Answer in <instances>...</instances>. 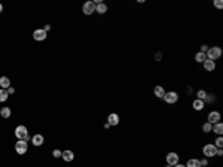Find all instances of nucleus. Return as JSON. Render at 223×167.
Listing matches in <instances>:
<instances>
[{
  "mask_svg": "<svg viewBox=\"0 0 223 167\" xmlns=\"http://www.w3.org/2000/svg\"><path fill=\"white\" fill-rule=\"evenodd\" d=\"M192 108H194L196 112H199V110H204V109H205V103H204V100L195 98L194 102H192Z\"/></svg>",
  "mask_w": 223,
  "mask_h": 167,
  "instance_id": "nucleus-11",
  "label": "nucleus"
},
{
  "mask_svg": "<svg viewBox=\"0 0 223 167\" xmlns=\"http://www.w3.org/2000/svg\"><path fill=\"white\" fill-rule=\"evenodd\" d=\"M15 151H17L18 155H24L29 151V143L25 140H18L17 143H15Z\"/></svg>",
  "mask_w": 223,
  "mask_h": 167,
  "instance_id": "nucleus-7",
  "label": "nucleus"
},
{
  "mask_svg": "<svg viewBox=\"0 0 223 167\" xmlns=\"http://www.w3.org/2000/svg\"><path fill=\"white\" fill-rule=\"evenodd\" d=\"M202 66H204L205 72H214L216 70V61H211V60H205L202 63Z\"/></svg>",
  "mask_w": 223,
  "mask_h": 167,
  "instance_id": "nucleus-14",
  "label": "nucleus"
},
{
  "mask_svg": "<svg viewBox=\"0 0 223 167\" xmlns=\"http://www.w3.org/2000/svg\"><path fill=\"white\" fill-rule=\"evenodd\" d=\"M119 121H120V118L118 114H110L109 116H107V124H109L110 127L112 125H119Z\"/></svg>",
  "mask_w": 223,
  "mask_h": 167,
  "instance_id": "nucleus-10",
  "label": "nucleus"
},
{
  "mask_svg": "<svg viewBox=\"0 0 223 167\" xmlns=\"http://www.w3.org/2000/svg\"><path fill=\"white\" fill-rule=\"evenodd\" d=\"M61 158H63L64 161H67V163L73 161V160H74V154H73V151H70V149L63 151V152H61Z\"/></svg>",
  "mask_w": 223,
  "mask_h": 167,
  "instance_id": "nucleus-12",
  "label": "nucleus"
},
{
  "mask_svg": "<svg viewBox=\"0 0 223 167\" xmlns=\"http://www.w3.org/2000/svg\"><path fill=\"white\" fill-rule=\"evenodd\" d=\"M211 131H214L217 136H222V134H223V124L220 121L216 122V124H213V130H211Z\"/></svg>",
  "mask_w": 223,
  "mask_h": 167,
  "instance_id": "nucleus-18",
  "label": "nucleus"
},
{
  "mask_svg": "<svg viewBox=\"0 0 223 167\" xmlns=\"http://www.w3.org/2000/svg\"><path fill=\"white\" fill-rule=\"evenodd\" d=\"M31 143L35 145V146H42V145L45 143V137L42 134H35L31 137Z\"/></svg>",
  "mask_w": 223,
  "mask_h": 167,
  "instance_id": "nucleus-13",
  "label": "nucleus"
},
{
  "mask_svg": "<svg viewBox=\"0 0 223 167\" xmlns=\"http://www.w3.org/2000/svg\"><path fill=\"white\" fill-rule=\"evenodd\" d=\"M210 46H207V45H202L201 46V52H207V49H208Z\"/></svg>",
  "mask_w": 223,
  "mask_h": 167,
  "instance_id": "nucleus-33",
  "label": "nucleus"
},
{
  "mask_svg": "<svg viewBox=\"0 0 223 167\" xmlns=\"http://www.w3.org/2000/svg\"><path fill=\"white\" fill-rule=\"evenodd\" d=\"M8 97H9L8 91H6V90H3V88H0V102H2V103H3V102H6V100H8Z\"/></svg>",
  "mask_w": 223,
  "mask_h": 167,
  "instance_id": "nucleus-22",
  "label": "nucleus"
},
{
  "mask_svg": "<svg viewBox=\"0 0 223 167\" xmlns=\"http://www.w3.org/2000/svg\"><path fill=\"white\" fill-rule=\"evenodd\" d=\"M222 48L220 46H211V48H208L205 52L207 55V60H211V61H216V60H219V58L222 57Z\"/></svg>",
  "mask_w": 223,
  "mask_h": 167,
  "instance_id": "nucleus-1",
  "label": "nucleus"
},
{
  "mask_svg": "<svg viewBox=\"0 0 223 167\" xmlns=\"http://www.w3.org/2000/svg\"><path fill=\"white\" fill-rule=\"evenodd\" d=\"M164 102L168 104H176L178 102V94L176 91H165V96H164Z\"/></svg>",
  "mask_w": 223,
  "mask_h": 167,
  "instance_id": "nucleus-4",
  "label": "nucleus"
},
{
  "mask_svg": "<svg viewBox=\"0 0 223 167\" xmlns=\"http://www.w3.org/2000/svg\"><path fill=\"white\" fill-rule=\"evenodd\" d=\"M6 91H8V94H13V92H15V88L11 85L9 88H8V90H6Z\"/></svg>",
  "mask_w": 223,
  "mask_h": 167,
  "instance_id": "nucleus-32",
  "label": "nucleus"
},
{
  "mask_svg": "<svg viewBox=\"0 0 223 167\" xmlns=\"http://www.w3.org/2000/svg\"><path fill=\"white\" fill-rule=\"evenodd\" d=\"M153 94H155V97L162 98L164 96H165V90H164V86H162V85H156L153 88Z\"/></svg>",
  "mask_w": 223,
  "mask_h": 167,
  "instance_id": "nucleus-15",
  "label": "nucleus"
},
{
  "mask_svg": "<svg viewBox=\"0 0 223 167\" xmlns=\"http://www.w3.org/2000/svg\"><path fill=\"white\" fill-rule=\"evenodd\" d=\"M213 5L216 6L217 9H222V8H223V2H222V0H214V2H213Z\"/></svg>",
  "mask_w": 223,
  "mask_h": 167,
  "instance_id": "nucleus-27",
  "label": "nucleus"
},
{
  "mask_svg": "<svg viewBox=\"0 0 223 167\" xmlns=\"http://www.w3.org/2000/svg\"><path fill=\"white\" fill-rule=\"evenodd\" d=\"M216 151H217V148L214 146V143H207L202 148V154L205 158H213V157H216Z\"/></svg>",
  "mask_w": 223,
  "mask_h": 167,
  "instance_id": "nucleus-3",
  "label": "nucleus"
},
{
  "mask_svg": "<svg viewBox=\"0 0 223 167\" xmlns=\"http://www.w3.org/2000/svg\"><path fill=\"white\" fill-rule=\"evenodd\" d=\"M214 146H216V148H223V137H222V136H219V137L216 139Z\"/></svg>",
  "mask_w": 223,
  "mask_h": 167,
  "instance_id": "nucleus-25",
  "label": "nucleus"
},
{
  "mask_svg": "<svg viewBox=\"0 0 223 167\" xmlns=\"http://www.w3.org/2000/svg\"><path fill=\"white\" fill-rule=\"evenodd\" d=\"M214 94H207V97H205V100H204V103H213L214 100H216V97H213Z\"/></svg>",
  "mask_w": 223,
  "mask_h": 167,
  "instance_id": "nucleus-26",
  "label": "nucleus"
},
{
  "mask_svg": "<svg viewBox=\"0 0 223 167\" xmlns=\"http://www.w3.org/2000/svg\"><path fill=\"white\" fill-rule=\"evenodd\" d=\"M165 160H167V164L168 166H176V164H178L180 163V157H178L177 152H168L165 155Z\"/></svg>",
  "mask_w": 223,
  "mask_h": 167,
  "instance_id": "nucleus-6",
  "label": "nucleus"
},
{
  "mask_svg": "<svg viewBox=\"0 0 223 167\" xmlns=\"http://www.w3.org/2000/svg\"><path fill=\"white\" fill-rule=\"evenodd\" d=\"M15 136L18 137V140H25V142H29V130H27V127L25 125H18L15 128Z\"/></svg>",
  "mask_w": 223,
  "mask_h": 167,
  "instance_id": "nucleus-2",
  "label": "nucleus"
},
{
  "mask_svg": "<svg viewBox=\"0 0 223 167\" xmlns=\"http://www.w3.org/2000/svg\"><path fill=\"white\" fill-rule=\"evenodd\" d=\"M82 12H83L85 15H92V14L95 12V2H94V0L85 2L83 6H82Z\"/></svg>",
  "mask_w": 223,
  "mask_h": 167,
  "instance_id": "nucleus-5",
  "label": "nucleus"
},
{
  "mask_svg": "<svg viewBox=\"0 0 223 167\" xmlns=\"http://www.w3.org/2000/svg\"><path fill=\"white\" fill-rule=\"evenodd\" d=\"M174 167H186V166H184V164H182V163H178V164H176Z\"/></svg>",
  "mask_w": 223,
  "mask_h": 167,
  "instance_id": "nucleus-35",
  "label": "nucleus"
},
{
  "mask_svg": "<svg viewBox=\"0 0 223 167\" xmlns=\"http://www.w3.org/2000/svg\"><path fill=\"white\" fill-rule=\"evenodd\" d=\"M199 164L202 167H207L208 166V158H202V160H199Z\"/></svg>",
  "mask_w": 223,
  "mask_h": 167,
  "instance_id": "nucleus-29",
  "label": "nucleus"
},
{
  "mask_svg": "<svg viewBox=\"0 0 223 167\" xmlns=\"http://www.w3.org/2000/svg\"><path fill=\"white\" fill-rule=\"evenodd\" d=\"M223 155V149L222 148H217V151H216V157H222Z\"/></svg>",
  "mask_w": 223,
  "mask_h": 167,
  "instance_id": "nucleus-31",
  "label": "nucleus"
},
{
  "mask_svg": "<svg viewBox=\"0 0 223 167\" xmlns=\"http://www.w3.org/2000/svg\"><path fill=\"white\" fill-rule=\"evenodd\" d=\"M9 86H11V79L8 76H0V88L8 90Z\"/></svg>",
  "mask_w": 223,
  "mask_h": 167,
  "instance_id": "nucleus-17",
  "label": "nucleus"
},
{
  "mask_svg": "<svg viewBox=\"0 0 223 167\" xmlns=\"http://www.w3.org/2000/svg\"><path fill=\"white\" fill-rule=\"evenodd\" d=\"M161 58H162V54H161V52H156V54H155V60H156V61H161Z\"/></svg>",
  "mask_w": 223,
  "mask_h": 167,
  "instance_id": "nucleus-30",
  "label": "nucleus"
},
{
  "mask_svg": "<svg viewBox=\"0 0 223 167\" xmlns=\"http://www.w3.org/2000/svg\"><path fill=\"white\" fill-rule=\"evenodd\" d=\"M12 115V110H11V108H9V106H5V108H2V109H0V116H2V118H9V116Z\"/></svg>",
  "mask_w": 223,
  "mask_h": 167,
  "instance_id": "nucleus-19",
  "label": "nucleus"
},
{
  "mask_svg": "<svg viewBox=\"0 0 223 167\" xmlns=\"http://www.w3.org/2000/svg\"><path fill=\"white\" fill-rule=\"evenodd\" d=\"M211 130H213V124H210L208 121L202 124V131L204 133H211Z\"/></svg>",
  "mask_w": 223,
  "mask_h": 167,
  "instance_id": "nucleus-23",
  "label": "nucleus"
},
{
  "mask_svg": "<svg viewBox=\"0 0 223 167\" xmlns=\"http://www.w3.org/2000/svg\"><path fill=\"white\" fill-rule=\"evenodd\" d=\"M43 30H45L46 33H48V31L51 30V25H49V24H45V27H43Z\"/></svg>",
  "mask_w": 223,
  "mask_h": 167,
  "instance_id": "nucleus-34",
  "label": "nucleus"
},
{
  "mask_svg": "<svg viewBox=\"0 0 223 167\" xmlns=\"http://www.w3.org/2000/svg\"><path fill=\"white\" fill-rule=\"evenodd\" d=\"M165 167H173V166H168V164H167V166H165Z\"/></svg>",
  "mask_w": 223,
  "mask_h": 167,
  "instance_id": "nucleus-37",
  "label": "nucleus"
},
{
  "mask_svg": "<svg viewBox=\"0 0 223 167\" xmlns=\"http://www.w3.org/2000/svg\"><path fill=\"white\" fill-rule=\"evenodd\" d=\"M46 36H48V33H46L43 29H36L35 31H33V39L37 42H42L46 39Z\"/></svg>",
  "mask_w": 223,
  "mask_h": 167,
  "instance_id": "nucleus-8",
  "label": "nucleus"
},
{
  "mask_svg": "<svg viewBox=\"0 0 223 167\" xmlns=\"http://www.w3.org/2000/svg\"><path fill=\"white\" fill-rule=\"evenodd\" d=\"M207 94H208V92H207L205 90H199V91L196 92V98H199V100H205Z\"/></svg>",
  "mask_w": 223,
  "mask_h": 167,
  "instance_id": "nucleus-24",
  "label": "nucleus"
},
{
  "mask_svg": "<svg viewBox=\"0 0 223 167\" xmlns=\"http://www.w3.org/2000/svg\"><path fill=\"white\" fill-rule=\"evenodd\" d=\"M186 167H201L199 164V160H196V158H190V160H188V163L184 164Z\"/></svg>",
  "mask_w": 223,
  "mask_h": 167,
  "instance_id": "nucleus-21",
  "label": "nucleus"
},
{
  "mask_svg": "<svg viewBox=\"0 0 223 167\" xmlns=\"http://www.w3.org/2000/svg\"><path fill=\"white\" fill-rule=\"evenodd\" d=\"M61 152H63V151L54 149V151H52V155H54V158H60V157H61Z\"/></svg>",
  "mask_w": 223,
  "mask_h": 167,
  "instance_id": "nucleus-28",
  "label": "nucleus"
},
{
  "mask_svg": "<svg viewBox=\"0 0 223 167\" xmlns=\"http://www.w3.org/2000/svg\"><path fill=\"white\" fill-rule=\"evenodd\" d=\"M2 12H3V5L0 3V14H2Z\"/></svg>",
  "mask_w": 223,
  "mask_h": 167,
  "instance_id": "nucleus-36",
  "label": "nucleus"
},
{
  "mask_svg": "<svg viewBox=\"0 0 223 167\" xmlns=\"http://www.w3.org/2000/svg\"><path fill=\"white\" fill-rule=\"evenodd\" d=\"M107 9H109V8H107V5H106V3H103V2H100V3H97V5H95V12H97V14H100V15L106 14V12H107Z\"/></svg>",
  "mask_w": 223,
  "mask_h": 167,
  "instance_id": "nucleus-16",
  "label": "nucleus"
},
{
  "mask_svg": "<svg viewBox=\"0 0 223 167\" xmlns=\"http://www.w3.org/2000/svg\"><path fill=\"white\" fill-rule=\"evenodd\" d=\"M220 118H222L220 112H217V110H211V112L208 114V116H207V121L210 122V124H216V122L220 121Z\"/></svg>",
  "mask_w": 223,
  "mask_h": 167,
  "instance_id": "nucleus-9",
  "label": "nucleus"
},
{
  "mask_svg": "<svg viewBox=\"0 0 223 167\" xmlns=\"http://www.w3.org/2000/svg\"><path fill=\"white\" fill-rule=\"evenodd\" d=\"M207 60V55H205V52H196V54H195V61H196V63H199V64H202L204 63V61H205Z\"/></svg>",
  "mask_w": 223,
  "mask_h": 167,
  "instance_id": "nucleus-20",
  "label": "nucleus"
},
{
  "mask_svg": "<svg viewBox=\"0 0 223 167\" xmlns=\"http://www.w3.org/2000/svg\"><path fill=\"white\" fill-rule=\"evenodd\" d=\"M201 167H202V166H201Z\"/></svg>",
  "mask_w": 223,
  "mask_h": 167,
  "instance_id": "nucleus-38",
  "label": "nucleus"
}]
</instances>
